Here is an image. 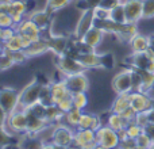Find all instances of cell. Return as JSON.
Returning a JSON list of instances; mask_svg holds the SVG:
<instances>
[{
	"label": "cell",
	"mask_w": 154,
	"mask_h": 149,
	"mask_svg": "<svg viewBox=\"0 0 154 149\" xmlns=\"http://www.w3.org/2000/svg\"><path fill=\"white\" fill-rule=\"evenodd\" d=\"M14 142V133H11L7 128H0V149H5L12 145Z\"/></svg>",
	"instance_id": "1f68e13d"
},
{
	"label": "cell",
	"mask_w": 154,
	"mask_h": 149,
	"mask_svg": "<svg viewBox=\"0 0 154 149\" xmlns=\"http://www.w3.org/2000/svg\"><path fill=\"white\" fill-rule=\"evenodd\" d=\"M10 2H12V0H0V3H10Z\"/></svg>",
	"instance_id": "9f6ffc18"
},
{
	"label": "cell",
	"mask_w": 154,
	"mask_h": 149,
	"mask_svg": "<svg viewBox=\"0 0 154 149\" xmlns=\"http://www.w3.org/2000/svg\"><path fill=\"white\" fill-rule=\"evenodd\" d=\"M76 57L85 69L101 68V54L96 53L95 50H88V52H84V53H79Z\"/></svg>",
	"instance_id": "4fadbf2b"
},
{
	"label": "cell",
	"mask_w": 154,
	"mask_h": 149,
	"mask_svg": "<svg viewBox=\"0 0 154 149\" xmlns=\"http://www.w3.org/2000/svg\"><path fill=\"white\" fill-rule=\"evenodd\" d=\"M41 149H45V148H43V147H42V148H41Z\"/></svg>",
	"instance_id": "680465c9"
},
{
	"label": "cell",
	"mask_w": 154,
	"mask_h": 149,
	"mask_svg": "<svg viewBox=\"0 0 154 149\" xmlns=\"http://www.w3.org/2000/svg\"><path fill=\"white\" fill-rule=\"evenodd\" d=\"M7 27H16V24L8 12H0V29H7Z\"/></svg>",
	"instance_id": "d590c367"
},
{
	"label": "cell",
	"mask_w": 154,
	"mask_h": 149,
	"mask_svg": "<svg viewBox=\"0 0 154 149\" xmlns=\"http://www.w3.org/2000/svg\"><path fill=\"white\" fill-rule=\"evenodd\" d=\"M27 11H29L27 2H23V0H12V2H10L7 12L12 16L15 24H19L24 19V15L27 14Z\"/></svg>",
	"instance_id": "2e32d148"
},
{
	"label": "cell",
	"mask_w": 154,
	"mask_h": 149,
	"mask_svg": "<svg viewBox=\"0 0 154 149\" xmlns=\"http://www.w3.org/2000/svg\"><path fill=\"white\" fill-rule=\"evenodd\" d=\"M10 3H0V12H7Z\"/></svg>",
	"instance_id": "816d5d0a"
},
{
	"label": "cell",
	"mask_w": 154,
	"mask_h": 149,
	"mask_svg": "<svg viewBox=\"0 0 154 149\" xmlns=\"http://www.w3.org/2000/svg\"><path fill=\"white\" fill-rule=\"evenodd\" d=\"M50 50V46H49V42L46 38H41V40L32 42L29 48L26 49V53L29 57H37L41 56V54L46 53V52Z\"/></svg>",
	"instance_id": "44dd1931"
},
{
	"label": "cell",
	"mask_w": 154,
	"mask_h": 149,
	"mask_svg": "<svg viewBox=\"0 0 154 149\" xmlns=\"http://www.w3.org/2000/svg\"><path fill=\"white\" fill-rule=\"evenodd\" d=\"M95 12H93V8H88L85 11H81V15L77 19V23L73 30V35L76 37V40H81L93 26H95Z\"/></svg>",
	"instance_id": "5b68a950"
},
{
	"label": "cell",
	"mask_w": 154,
	"mask_h": 149,
	"mask_svg": "<svg viewBox=\"0 0 154 149\" xmlns=\"http://www.w3.org/2000/svg\"><path fill=\"white\" fill-rule=\"evenodd\" d=\"M43 84L38 80H32L27 84L23 90L19 92V107L20 110H27L31 106L41 102V94H42Z\"/></svg>",
	"instance_id": "6da1fadb"
},
{
	"label": "cell",
	"mask_w": 154,
	"mask_h": 149,
	"mask_svg": "<svg viewBox=\"0 0 154 149\" xmlns=\"http://www.w3.org/2000/svg\"><path fill=\"white\" fill-rule=\"evenodd\" d=\"M109 21L115 22V23H119V24L127 23V18H126V11H125L123 3L116 5L115 8H112V10L109 11Z\"/></svg>",
	"instance_id": "4316f807"
},
{
	"label": "cell",
	"mask_w": 154,
	"mask_h": 149,
	"mask_svg": "<svg viewBox=\"0 0 154 149\" xmlns=\"http://www.w3.org/2000/svg\"><path fill=\"white\" fill-rule=\"evenodd\" d=\"M149 149H154V142H152V145L149 147Z\"/></svg>",
	"instance_id": "6f0895ef"
},
{
	"label": "cell",
	"mask_w": 154,
	"mask_h": 149,
	"mask_svg": "<svg viewBox=\"0 0 154 149\" xmlns=\"http://www.w3.org/2000/svg\"><path fill=\"white\" fill-rule=\"evenodd\" d=\"M50 50L56 54L57 57L66 54V48H68V38L62 34H50L48 38Z\"/></svg>",
	"instance_id": "9a60e30c"
},
{
	"label": "cell",
	"mask_w": 154,
	"mask_h": 149,
	"mask_svg": "<svg viewBox=\"0 0 154 149\" xmlns=\"http://www.w3.org/2000/svg\"><path fill=\"white\" fill-rule=\"evenodd\" d=\"M126 132H127V136L130 137V138H134L135 140L138 136H141L142 133H143V128L142 126H139L137 122H130L127 125V128H126Z\"/></svg>",
	"instance_id": "836d02e7"
},
{
	"label": "cell",
	"mask_w": 154,
	"mask_h": 149,
	"mask_svg": "<svg viewBox=\"0 0 154 149\" xmlns=\"http://www.w3.org/2000/svg\"><path fill=\"white\" fill-rule=\"evenodd\" d=\"M154 18V0H143V19Z\"/></svg>",
	"instance_id": "8d00e7d4"
},
{
	"label": "cell",
	"mask_w": 154,
	"mask_h": 149,
	"mask_svg": "<svg viewBox=\"0 0 154 149\" xmlns=\"http://www.w3.org/2000/svg\"><path fill=\"white\" fill-rule=\"evenodd\" d=\"M3 45H4V50L10 52V53H12V52H18V50H24L23 37H22V34L18 33V31H16L10 40L4 41Z\"/></svg>",
	"instance_id": "603a6c76"
},
{
	"label": "cell",
	"mask_w": 154,
	"mask_h": 149,
	"mask_svg": "<svg viewBox=\"0 0 154 149\" xmlns=\"http://www.w3.org/2000/svg\"><path fill=\"white\" fill-rule=\"evenodd\" d=\"M0 54H2V53H0Z\"/></svg>",
	"instance_id": "91938a15"
},
{
	"label": "cell",
	"mask_w": 154,
	"mask_h": 149,
	"mask_svg": "<svg viewBox=\"0 0 154 149\" xmlns=\"http://www.w3.org/2000/svg\"><path fill=\"white\" fill-rule=\"evenodd\" d=\"M95 149H108V148H104V147H101V145H97Z\"/></svg>",
	"instance_id": "db71d44e"
},
{
	"label": "cell",
	"mask_w": 154,
	"mask_h": 149,
	"mask_svg": "<svg viewBox=\"0 0 154 149\" xmlns=\"http://www.w3.org/2000/svg\"><path fill=\"white\" fill-rule=\"evenodd\" d=\"M93 12H95V18L96 21H108L109 19V10H106V8L100 7V5H97V7L93 8Z\"/></svg>",
	"instance_id": "74e56055"
},
{
	"label": "cell",
	"mask_w": 154,
	"mask_h": 149,
	"mask_svg": "<svg viewBox=\"0 0 154 149\" xmlns=\"http://www.w3.org/2000/svg\"><path fill=\"white\" fill-rule=\"evenodd\" d=\"M141 73V87H139V92L149 94L154 87V72H149V71H141L138 69Z\"/></svg>",
	"instance_id": "d4e9b609"
},
{
	"label": "cell",
	"mask_w": 154,
	"mask_h": 149,
	"mask_svg": "<svg viewBox=\"0 0 154 149\" xmlns=\"http://www.w3.org/2000/svg\"><path fill=\"white\" fill-rule=\"evenodd\" d=\"M29 18L31 19V21L34 22L42 31L46 29V27H49V24L51 23V12L48 11L46 8H43V10L31 11L30 15H29Z\"/></svg>",
	"instance_id": "ac0fdd59"
},
{
	"label": "cell",
	"mask_w": 154,
	"mask_h": 149,
	"mask_svg": "<svg viewBox=\"0 0 154 149\" xmlns=\"http://www.w3.org/2000/svg\"><path fill=\"white\" fill-rule=\"evenodd\" d=\"M73 107L79 110H85L88 106V95L87 92H75L72 94Z\"/></svg>",
	"instance_id": "4dcf8cb0"
},
{
	"label": "cell",
	"mask_w": 154,
	"mask_h": 149,
	"mask_svg": "<svg viewBox=\"0 0 154 149\" xmlns=\"http://www.w3.org/2000/svg\"><path fill=\"white\" fill-rule=\"evenodd\" d=\"M130 107L135 113L147 111L154 107V100L149 96V94L133 91L130 92Z\"/></svg>",
	"instance_id": "30bf717a"
},
{
	"label": "cell",
	"mask_w": 154,
	"mask_h": 149,
	"mask_svg": "<svg viewBox=\"0 0 154 149\" xmlns=\"http://www.w3.org/2000/svg\"><path fill=\"white\" fill-rule=\"evenodd\" d=\"M106 34H107V33L104 31L101 27H99V26H96V24H95V26H93L92 29H91L89 31H88L80 41H81L84 45H87L89 49L96 50V48H97V46L103 42Z\"/></svg>",
	"instance_id": "7c38bea8"
},
{
	"label": "cell",
	"mask_w": 154,
	"mask_h": 149,
	"mask_svg": "<svg viewBox=\"0 0 154 149\" xmlns=\"http://www.w3.org/2000/svg\"><path fill=\"white\" fill-rule=\"evenodd\" d=\"M16 33V29L15 27H7V29H3V33H2V37H3V42L7 40H10L14 34Z\"/></svg>",
	"instance_id": "bcb514c9"
},
{
	"label": "cell",
	"mask_w": 154,
	"mask_h": 149,
	"mask_svg": "<svg viewBox=\"0 0 154 149\" xmlns=\"http://www.w3.org/2000/svg\"><path fill=\"white\" fill-rule=\"evenodd\" d=\"M115 64V59L111 53H106L101 54V68L104 69H111Z\"/></svg>",
	"instance_id": "60d3db41"
},
{
	"label": "cell",
	"mask_w": 154,
	"mask_h": 149,
	"mask_svg": "<svg viewBox=\"0 0 154 149\" xmlns=\"http://www.w3.org/2000/svg\"><path fill=\"white\" fill-rule=\"evenodd\" d=\"M128 107H130V94H119V95H116L115 100L112 102L111 113L122 114Z\"/></svg>",
	"instance_id": "7402d4cb"
},
{
	"label": "cell",
	"mask_w": 154,
	"mask_h": 149,
	"mask_svg": "<svg viewBox=\"0 0 154 149\" xmlns=\"http://www.w3.org/2000/svg\"><path fill=\"white\" fill-rule=\"evenodd\" d=\"M0 106L8 113H14L19 107V92L15 88L3 87L0 88Z\"/></svg>",
	"instance_id": "ba28073f"
},
{
	"label": "cell",
	"mask_w": 154,
	"mask_h": 149,
	"mask_svg": "<svg viewBox=\"0 0 154 149\" xmlns=\"http://www.w3.org/2000/svg\"><path fill=\"white\" fill-rule=\"evenodd\" d=\"M82 115V110H79L76 107H73L70 111H68L65 114V122L68 123V126L70 128H77L79 126V122H80V118Z\"/></svg>",
	"instance_id": "f1b7e54d"
},
{
	"label": "cell",
	"mask_w": 154,
	"mask_h": 149,
	"mask_svg": "<svg viewBox=\"0 0 154 149\" xmlns=\"http://www.w3.org/2000/svg\"><path fill=\"white\" fill-rule=\"evenodd\" d=\"M58 109L61 110L64 114H66L68 111H70V110L73 109V102H72V95L69 96V98H65V99H62L61 102H60L58 104Z\"/></svg>",
	"instance_id": "b9f144b4"
},
{
	"label": "cell",
	"mask_w": 154,
	"mask_h": 149,
	"mask_svg": "<svg viewBox=\"0 0 154 149\" xmlns=\"http://www.w3.org/2000/svg\"><path fill=\"white\" fill-rule=\"evenodd\" d=\"M143 133L150 137V140L154 142V122H149L143 128Z\"/></svg>",
	"instance_id": "c3c4849f"
},
{
	"label": "cell",
	"mask_w": 154,
	"mask_h": 149,
	"mask_svg": "<svg viewBox=\"0 0 154 149\" xmlns=\"http://www.w3.org/2000/svg\"><path fill=\"white\" fill-rule=\"evenodd\" d=\"M133 73L134 69L128 68V69H123L120 72H118L112 77V90L116 92V95L119 94H130L134 90V81H133Z\"/></svg>",
	"instance_id": "7a4b0ae2"
},
{
	"label": "cell",
	"mask_w": 154,
	"mask_h": 149,
	"mask_svg": "<svg viewBox=\"0 0 154 149\" xmlns=\"http://www.w3.org/2000/svg\"><path fill=\"white\" fill-rule=\"evenodd\" d=\"M65 114L58 109L57 104H50L46 109V119H48L49 123H58L61 121V118H64Z\"/></svg>",
	"instance_id": "83f0119b"
},
{
	"label": "cell",
	"mask_w": 154,
	"mask_h": 149,
	"mask_svg": "<svg viewBox=\"0 0 154 149\" xmlns=\"http://www.w3.org/2000/svg\"><path fill=\"white\" fill-rule=\"evenodd\" d=\"M16 31L20 34H27V35H41L42 30L34 23L30 18H24L19 24H16Z\"/></svg>",
	"instance_id": "ffe728a7"
},
{
	"label": "cell",
	"mask_w": 154,
	"mask_h": 149,
	"mask_svg": "<svg viewBox=\"0 0 154 149\" xmlns=\"http://www.w3.org/2000/svg\"><path fill=\"white\" fill-rule=\"evenodd\" d=\"M14 65H15V62H14L11 54L4 50L2 54H0V72H4V71L10 69V68L14 67Z\"/></svg>",
	"instance_id": "d6a6232c"
},
{
	"label": "cell",
	"mask_w": 154,
	"mask_h": 149,
	"mask_svg": "<svg viewBox=\"0 0 154 149\" xmlns=\"http://www.w3.org/2000/svg\"><path fill=\"white\" fill-rule=\"evenodd\" d=\"M73 0H46V10L50 11L51 14L61 11L64 8H66L69 4H72Z\"/></svg>",
	"instance_id": "f546056e"
},
{
	"label": "cell",
	"mask_w": 154,
	"mask_h": 149,
	"mask_svg": "<svg viewBox=\"0 0 154 149\" xmlns=\"http://www.w3.org/2000/svg\"><path fill=\"white\" fill-rule=\"evenodd\" d=\"M93 118H95V114H88V113H82L81 118H80V122L77 129H91L93 122Z\"/></svg>",
	"instance_id": "e575fe53"
},
{
	"label": "cell",
	"mask_w": 154,
	"mask_h": 149,
	"mask_svg": "<svg viewBox=\"0 0 154 149\" xmlns=\"http://www.w3.org/2000/svg\"><path fill=\"white\" fill-rule=\"evenodd\" d=\"M150 61H154V60H150L146 56V53H133L130 56V64L131 68H134V69L147 71Z\"/></svg>",
	"instance_id": "cb8c5ba5"
},
{
	"label": "cell",
	"mask_w": 154,
	"mask_h": 149,
	"mask_svg": "<svg viewBox=\"0 0 154 149\" xmlns=\"http://www.w3.org/2000/svg\"><path fill=\"white\" fill-rule=\"evenodd\" d=\"M57 68L58 71L66 76H72V74L76 73H81L85 72V68L80 64V61L77 60V57H72L70 54H62V56L58 57V61H57Z\"/></svg>",
	"instance_id": "8992f818"
},
{
	"label": "cell",
	"mask_w": 154,
	"mask_h": 149,
	"mask_svg": "<svg viewBox=\"0 0 154 149\" xmlns=\"http://www.w3.org/2000/svg\"><path fill=\"white\" fill-rule=\"evenodd\" d=\"M120 147L123 149H137V142L134 138H126L123 140V141H120Z\"/></svg>",
	"instance_id": "f6af8a7d"
},
{
	"label": "cell",
	"mask_w": 154,
	"mask_h": 149,
	"mask_svg": "<svg viewBox=\"0 0 154 149\" xmlns=\"http://www.w3.org/2000/svg\"><path fill=\"white\" fill-rule=\"evenodd\" d=\"M8 113L0 106V128H5L7 126V121H8Z\"/></svg>",
	"instance_id": "7dc6e473"
},
{
	"label": "cell",
	"mask_w": 154,
	"mask_h": 149,
	"mask_svg": "<svg viewBox=\"0 0 154 149\" xmlns=\"http://www.w3.org/2000/svg\"><path fill=\"white\" fill-rule=\"evenodd\" d=\"M64 80L72 94L88 92V90H89V79L84 72L72 74V76H66L64 77Z\"/></svg>",
	"instance_id": "8fae6325"
},
{
	"label": "cell",
	"mask_w": 154,
	"mask_h": 149,
	"mask_svg": "<svg viewBox=\"0 0 154 149\" xmlns=\"http://www.w3.org/2000/svg\"><path fill=\"white\" fill-rule=\"evenodd\" d=\"M149 48H152L154 50V34L149 35Z\"/></svg>",
	"instance_id": "f5cc1de1"
},
{
	"label": "cell",
	"mask_w": 154,
	"mask_h": 149,
	"mask_svg": "<svg viewBox=\"0 0 154 149\" xmlns=\"http://www.w3.org/2000/svg\"><path fill=\"white\" fill-rule=\"evenodd\" d=\"M101 121H100V118H99V115H95V118H93V122H92V126H91V129L92 130H95V132H97L99 129L101 128Z\"/></svg>",
	"instance_id": "681fc988"
},
{
	"label": "cell",
	"mask_w": 154,
	"mask_h": 149,
	"mask_svg": "<svg viewBox=\"0 0 154 149\" xmlns=\"http://www.w3.org/2000/svg\"><path fill=\"white\" fill-rule=\"evenodd\" d=\"M50 87V94H51V100L54 104H58L62 99L69 98L72 95V92L69 91L65 80H60V81H54L51 84H49Z\"/></svg>",
	"instance_id": "5bb4252c"
},
{
	"label": "cell",
	"mask_w": 154,
	"mask_h": 149,
	"mask_svg": "<svg viewBox=\"0 0 154 149\" xmlns=\"http://www.w3.org/2000/svg\"><path fill=\"white\" fill-rule=\"evenodd\" d=\"M5 128L14 134H24L29 130V118L26 110H15L8 115L7 126Z\"/></svg>",
	"instance_id": "3957f363"
},
{
	"label": "cell",
	"mask_w": 154,
	"mask_h": 149,
	"mask_svg": "<svg viewBox=\"0 0 154 149\" xmlns=\"http://www.w3.org/2000/svg\"><path fill=\"white\" fill-rule=\"evenodd\" d=\"M120 115H122V117L125 118V119L127 121L128 123H130V122H133V121L135 119V115H137V113L134 111V110L131 109V107H128V109H127V110H125V111H123Z\"/></svg>",
	"instance_id": "ee69618b"
},
{
	"label": "cell",
	"mask_w": 154,
	"mask_h": 149,
	"mask_svg": "<svg viewBox=\"0 0 154 149\" xmlns=\"http://www.w3.org/2000/svg\"><path fill=\"white\" fill-rule=\"evenodd\" d=\"M127 23L137 24L143 19V0H123Z\"/></svg>",
	"instance_id": "9c48e42d"
},
{
	"label": "cell",
	"mask_w": 154,
	"mask_h": 149,
	"mask_svg": "<svg viewBox=\"0 0 154 149\" xmlns=\"http://www.w3.org/2000/svg\"><path fill=\"white\" fill-rule=\"evenodd\" d=\"M96 142H97V145H101L104 148L115 149L120 145V138L118 132L107 125V126H101L96 132Z\"/></svg>",
	"instance_id": "52a82bcc"
},
{
	"label": "cell",
	"mask_w": 154,
	"mask_h": 149,
	"mask_svg": "<svg viewBox=\"0 0 154 149\" xmlns=\"http://www.w3.org/2000/svg\"><path fill=\"white\" fill-rule=\"evenodd\" d=\"M92 141H96V132L92 130V129H77L75 132L73 147L76 149H81L85 144L92 142Z\"/></svg>",
	"instance_id": "e0dca14e"
},
{
	"label": "cell",
	"mask_w": 154,
	"mask_h": 149,
	"mask_svg": "<svg viewBox=\"0 0 154 149\" xmlns=\"http://www.w3.org/2000/svg\"><path fill=\"white\" fill-rule=\"evenodd\" d=\"M2 33H3V29H0V42H3V37H2Z\"/></svg>",
	"instance_id": "11a10c76"
},
{
	"label": "cell",
	"mask_w": 154,
	"mask_h": 149,
	"mask_svg": "<svg viewBox=\"0 0 154 149\" xmlns=\"http://www.w3.org/2000/svg\"><path fill=\"white\" fill-rule=\"evenodd\" d=\"M123 0H101L100 2V7L106 8V10H109L111 11L112 8H115L116 5L122 4Z\"/></svg>",
	"instance_id": "7bdbcfd3"
},
{
	"label": "cell",
	"mask_w": 154,
	"mask_h": 149,
	"mask_svg": "<svg viewBox=\"0 0 154 149\" xmlns=\"http://www.w3.org/2000/svg\"><path fill=\"white\" fill-rule=\"evenodd\" d=\"M50 142L56 147L72 148L73 142H75V132L66 126L56 125L53 129V133H51Z\"/></svg>",
	"instance_id": "277c9868"
},
{
	"label": "cell",
	"mask_w": 154,
	"mask_h": 149,
	"mask_svg": "<svg viewBox=\"0 0 154 149\" xmlns=\"http://www.w3.org/2000/svg\"><path fill=\"white\" fill-rule=\"evenodd\" d=\"M134 122H137L139 126L145 128L147 123L150 122V117H149V111H141V113H137L135 115V119Z\"/></svg>",
	"instance_id": "ab89813d"
},
{
	"label": "cell",
	"mask_w": 154,
	"mask_h": 149,
	"mask_svg": "<svg viewBox=\"0 0 154 149\" xmlns=\"http://www.w3.org/2000/svg\"><path fill=\"white\" fill-rule=\"evenodd\" d=\"M107 125H108L111 129H114V130L119 132V130H122V129L127 128L128 122L120 114L111 113V114H109V117H108V121H107Z\"/></svg>",
	"instance_id": "484cf974"
},
{
	"label": "cell",
	"mask_w": 154,
	"mask_h": 149,
	"mask_svg": "<svg viewBox=\"0 0 154 149\" xmlns=\"http://www.w3.org/2000/svg\"><path fill=\"white\" fill-rule=\"evenodd\" d=\"M10 53V52H8ZM11 57H12L14 62L15 64H23V62H26L27 60L30 59L29 56H27L26 50H18V52H12V53H10Z\"/></svg>",
	"instance_id": "f35d334b"
},
{
	"label": "cell",
	"mask_w": 154,
	"mask_h": 149,
	"mask_svg": "<svg viewBox=\"0 0 154 149\" xmlns=\"http://www.w3.org/2000/svg\"><path fill=\"white\" fill-rule=\"evenodd\" d=\"M130 48L133 53H145L149 49V35L137 34L130 40Z\"/></svg>",
	"instance_id": "d6986e66"
},
{
	"label": "cell",
	"mask_w": 154,
	"mask_h": 149,
	"mask_svg": "<svg viewBox=\"0 0 154 149\" xmlns=\"http://www.w3.org/2000/svg\"><path fill=\"white\" fill-rule=\"evenodd\" d=\"M85 2L88 3L89 8H95V7H97V5H100V2H101V0H85Z\"/></svg>",
	"instance_id": "f907efd6"
}]
</instances>
